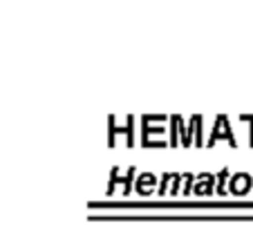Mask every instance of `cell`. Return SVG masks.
<instances>
[{"label": "cell", "mask_w": 253, "mask_h": 228, "mask_svg": "<svg viewBox=\"0 0 253 228\" xmlns=\"http://www.w3.org/2000/svg\"><path fill=\"white\" fill-rule=\"evenodd\" d=\"M249 186H251V177L249 175H235L233 184H231V190H233L235 195H240V192H247Z\"/></svg>", "instance_id": "6da1fadb"}]
</instances>
